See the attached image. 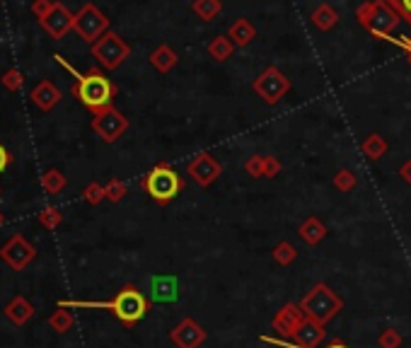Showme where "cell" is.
<instances>
[{"label":"cell","instance_id":"obj_1","mask_svg":"<svg viewBox=\"0 0 411 348\" xmlns=\"http://www.w3.org/2000/svg\"><path fill=\"white\" fill-rule=\"evenodd\" d=\"M58 307H83V309H111L116 317L124 324H136L146 317L148 312V300L143 298L141 291H136L133 286H126L124 291H119L111 300L106 302H88V300H61Z\"/></svg>","mask_w":411,"mask_h":348},{"label":"cell","instance_id":"obj_2","mask_svg":"<svg viewBox=\"0 0 411 348\" xmlns=\"http://www.w3.org/2000/svg\"><path fill=\"white\" fill-rule=\"evenodd\" d=\"M356 20L365 32L375 34L377 39H392V32L397 29V25L402 22L397 13L385 3V0H368V3L358 5L356 10Z\"/></svg>","mask_w":411,"mask_h":348},{"label":"cell","instance_id":"obj_3","mask_svg":"<svg viewBox=\"0 0 411 348\" xmlns=\"http://www.w3.org/2000/svg\"><path fill=\"white\" fill-rule=\"evenodd\" d=\"M114 85L109 83V78H104L102 73H88L78 80L76 85V95L80 97L85 106L97 114V111L106 109L111 104V97H114Z\"/></svg>","mask_w":411,"mask_h":348},{"label":"cell","instance_id":"obj_4","mask_svg":"<svg viewBox=\"0 0 411 348\" xmlns=\"http://www.w3.org/2000/svg\"><path fill=\"white\" fill-rule=\"evenodd\" d=\"M143 186L158 203H167L181 191V176L169 165H158L151 174L143 179Z\"/></svg>","mask_w":411,"mask_h":348},{"label":"cell","instance_id":"obj_5","mask_svg":"<svg viewBox=\"0 0 411 348\" xmlns=\"http://www.w3.org/2000/svg\"><path fill=\"white\" fill-rule=\"evenodd\" d=\"M92 53H95V58H97V61L102 63L104 68L114 71V68H119L121 63L129 58L131 49H129V44H126V41L121 39L119 34H114V32H106V34H102L92 44Z\"/></svg>","mask_w":411,"mask_h":348},{"label":"cell","instance_id":"obj_6","mask_svg":"<svg viewBox=\"0 0 411 348\" xmlns=\"http://www.w3.org/2000/svg\"><path fill=\"white\" fill-rule=\"evenodd\" d=\"M288 88H291L288 78L274 66L266 68V71L254 80V92H257L266 104H276V102L288 92Z\"/></svg>","mask_w":411,"mask_h":348},{"label":"cell","instance_id":"obj_7","mask_svg":"<svg viewBox=\"0 0 411 348\" xmlns=\"http://www.w3.org/2000/svg\"><path fill=\"white\" fill-rule=\"evenodd\" d=\"M73 27H76L78 34L83 36L85 41H97L99 36L106 34V29H109V20H106L95 5H85L76 15Z\"/></svg>","mask_w":411,"mask_h":348},{"label":"cell","instance_id":"obj_8","mask_svg":"<svg viewBox=\"0 0 411 348\" xmlns=\"http://www.w3.org/2000/svg\"><path fill=\"white\" fill-rule=\"evenodd\" d=\"M92 128L97 131V136L106 143H114L121 133L129 128V119H126L121 111H116L114 106H106V109L97 111L92 121Z\"/></svg>","mask_w":411,"mask_h":348},{"label":"cell","instance_id":"obj_9","mask_svg":"<svg viewBox=\"0 0 411 348\" xmlns=\"http://www.w3.org/2000/svg\"><path fill=\"white\" fill-rule=\"evenodd\" d=\"M34 256H36V249L27 242L22 235H13V237L0 247V259H3L13 271H22Z\"/></svg>","mask_w":411,"mask_h":348},{"label":"cell","instance_id":"obj_10","mask_svg":"<svg viewBox=\"0 0 411 348\" xmlns=\"http://www.w3.org/2000/svg\"><path fill=\"white\" fill-rule=\"evenodd\" d=\"M41 22H44L46 29L51 32V36H56V39H61L63 34H66L68 29L73 27V22H76V18H71V13H68L63 5L53 3L49 13L41 18Z\"/></svg>","mask_w":411,"mask_h":348},{"label":"cell","instance_id":"obj_11","mask_svg":"<svg viewBox=\"0 0 411 348\" xmlns=\"http://www.w3.org/2000/svg\"><path fill=\"white\" fill-rule=\"evenodd\" d=\"M189 174H191V179H194L196 184L208 186L218 174H221V165H218L208 153H204L189 165Z\"/></svg>","mask_w":411,"mask_h":348},{"label":"cell","instance_id":"obj_12","mask_svg":"<svg viewBox=\"0 0 411 348\" xmlns=\"http://www.w3.org/2000/svg\"><path fill=\"white\" fill-rule=\"evenodd\" d=\"M5 317H8L15 326H22L34 317V305H32L25 295H18L5 305Z\"/></svg>","mask_w":411,"mask_h":348},{"label":"cell","instance_id":"obj_13","mask_svg":"<svg viewBox=\"0 0 411 348\" xmlns=\"http://www.w3.org/2000/svg\"><path fill=\"white\" fill-rule=\"evenodd\" d=\"M151 295L155 302H172V300H177V278L174 276L151 278Z\"/></svg>","mask_w":411,"mask_h":348},{"label":"cell","instance_id":"obj_14","mask_svg":"<svg viewBox=\"0 0 411 348\" xmlns=\"http://www.w3.org/2000/svg\"><path fill=\"white\" fill-rule=\"evenodd\" d=\"M228 36H230V41L235 46L244 49V46H249L254 39H257V29H254V25L249 22L247 18H239V20H235V22L230 25Z\"/></svg>","mask_w":411,"mask_h":348},{"label":"cell","instance_id":"obj_15","mask_svg":"<svg viewBox=\"0 0 411 348\" xmlns=\"http://www.w3.org/2000/svg\"><path fill=\"white\" fill-rule=\"evenodd\" d=\"M32 99H34V104L39 106V109L49 111L53 106L61 102V92H58L56 85H51L49 80H44V83H39L34 88V92H32Z\"/></svg>","mask_w":411,"mask_h":348},{"label":"cell","instance_id":"obj_16","mask_svg":"<svg viewBox=\"0 0 411 348\" xmlns=\"http://www.w3.org/2000/svg\"><path fill=\"white\" fill-rule=\"evenodd\" d=\"M309 20H312V25L317 27L319 32H329L339 25V13H336V8H332L329 3H322L312 10Z\"/></svg>","mask_w":411,"mask_h":348},{"label":"cell","instance_id":"obj_17","mask_svg":"<svg viewBox=\"0 0 411 348\" xmlns=\"http://www.w3.org/2000/svg\"><path fill=\"white\" fill-rule=\"evenodd\" d=\"M177 53H174L172 49H169L167 44H162V46H158L153 53H151V66L155 68L158 73H169L174 66H177Z\"/></svg>","mask_w":411,"mask_h":348},{"label":"cell","instance_id":"obj_18","mask_svg":"<svg viewBox=\"0 0 411 348\" xmlns=\"http://www.w3.org/2000/svg\"><path fill=\"white\" fill-rule=\"evenodd\" d=\"M232 51H235V44L230 41V36H216V39L208 44V56L213 58V61H218V63H223V61H228V58L232 56Z\"/></svg>","mask_w":411,"mask_h":348},{"label":"cell","instance_id":"obj_19","mask_svg":"<svg viewBox=\"0 0 411 348\" xmlns=\"http://www.w3.org/2000/svg\"><path fill=\"white\" fill-rule=\"evenodd\" d=\"M223 10V3L221 0H194V13L199 20H204V22H213V20L221 15Z\"/></svg>","mask_w":411,"mask_h":348},{"label":"cell","instance_id":"obj_20","mask_svg":"<svg viewBox=\"0 0 411 348\" xmlns=\"http://www.w3.org/2000/svg\"><path fill=\"white\" fill-rule=\"evenodd\" d=\"M49 324L53 331H58V334H66L68 329H71L73 324H76V319H73V314L68 312L66 307H58L56 312L49 317Z\"/></svg>","mask_w":411,"mask_h":348},{"label":"cell","instance_id":"obj_21","mask_svg":"<svg viewBox=\"0 0 411 348\" xmlns=\"http://www.w3.org/2000/svg\"><path fill=\"white\" fill-rule=\"evenodd\" d=\"M41 186H44L46 194H58L66 186V176L58 172V169H49V172H44V176H41Z\"/></svg>","mask_w":411,"mask_h":348},{"label":"cell","instance_id":"obj_22","mask_svg":"<svg viewBox=\"0 0 411 348\" xmlns=\"http://www.w3.org/2000/svg\"><path fill=\"white\" fill-rule=\"evenodd\" d=\"M385 141H382L380 136H370L365 143H363V153L368 155L370 160H377V158H382V153H385Z\"/></svg>","mask_w":411,"mask_h":348},{"label":"cell","instance_id":"obj_23","mask_svg":"<svg viewBox=\"0 0 411 348\" xmlns=\"http://www.w3.org/2000/svg\"><path fill=\"white\" fill-rule=\"evenodd\" d=\"M39 223L44 225L46 230H56L61 225V211L58 208H44L39 213Z\"/></svg>","mask_w":411,"mask_h":348},{"label":"cell","instance_id":"obj_24","mask_svg":"<svg viewBox=\"0 0 411 348\" xmlns=\"http://www.w3.org/2000/svg\"><path fill=\"white\" fill-rule=\"evenodd\" d=\"M385 3L411 27V0H385Z\"/></svg>","mask_w":411,"mask_h":348},{"label":"cell","instance_id":"obj_25","mask_svg":"<svg viewBox=\"0 0 411 348\" xmlns=\"http://www.w3.org/2000/svg\"><path fill=\"white\" fill-rule=\"evenodd\" d=\"M104 191L109 201H121L126 196V184L124 181H109V184L104 186Z\"/></svg>","mask_w":411,"mask_h":348},{"label":"cell","instance_id":"obj_26","mask_svg":"<svg viewBox=\"0 0 411 348\" xmlns=\"http://www.w3.org/2000/svg\"><path fill=\"white\" fill-rule=\"evenodd\" d=\"M102 199H106V191H104V186H99V184H90L88 189H85V201L88 203H99Z\"/></svg>","mask_w":411,"mask_h":348},{"label":"cell","instance_id":"obj_27","mask_svg":"<svg viewBox=\"0 0 411 348\" xmlns=\"http://www.w3.org/2000/svg\"><path fill=\"white\" fill-rule=\"evenodd\" d=\"M302 235H305V239H309V242H317V239L322 237V228H319L317 221H309L305 228H302Z\"/></svg>","mask_w":411,"mask_h":348},{"label":"cell","instance_id":"obj_28","mask_svg":"<svg viewBox=\"0 0 411 348\" xmlns=\"http://www.w3.org/2000/svg\"><path fill=\"white\" fill-rule=\"evenodd\" d=\"M3 83H5V88L8 90H20L22 88V75H20L18 71H8L5 73V78H3Z\"/></svg>","mask_w":411,"mask_h":348},{"label":"cell","instance_id":"obj_29","mask_svg":"<svg viewBox=\"0 0 411 348\" xmlns=\"http://www.w3.org/2000/svg\"><path fill=\"white\" fill-rule=\"evenodd\" d=\"M264 341H266V344L281 346V348H307V346H300V344H288V341H276V339H271V336H264ZM329 348H346V346H344V344H332Z\"/></svg>","mask_w":411,"mask_h":348},{"label":"cell","instance_id":"obj_30","mask_svg":"<svg viewBox=\"0 0 411 348\" xmlns=\"http://www.w3.org/2000/svg\"><path fill=\"white\" fill-rule=\"evenodd\" d=\"M354 174L351 172H339V176H336V186H341V189H351V186H354Z\"/></svg>","mask_w":411,"mask_h":348},{"label":"cell","instance_id":"obj_31","mask_svg":"<svg viewBox=\"0 0 411 348\" xmlns=\"http://www.w3.org/2000/svg\"><path fill=\"white\" fill-rule=\"evenodd\" d=\"M247 172L254 174V176H261V174H264V160H259V158L249 160V162H247Z\"/></svg>","mask_w":411,"mask_h":348},{"label":"cell","instance_id":"obj_32","mask_svg":"<svg viewBox=\"0 0 411 348\" xmlns=\"http://www.w3.org/2000/svg\"><path fill=\"white\" fill-rule=\"evenodd\" d=\"M49 10H51V3H49V0H39V3L34 5V13H36V15H41V18H44V15L49 13Z\"/></svg>","mask_w":411,"mask_h":348},{"label":"cell","instance_id":"obj_33","mask_svg":"<svg viewBox=\"0 0 411 348\" xmlns=\"http://www.w3.org/2000/svg\"><path fill=\"white\" fill-rule=\"evenodd\" d=\"M8 162H10V158H8V150H5L3 146H0V172H3V169L8 167Z\"/></svg>","mask_w":411,"mask_h":348},{"label":"cell","instance_id":"obj_34","mask_svg":"<svg viewBox=\"0 0 411 348\" xmlns=\"http://www.w3.org/2000/svg\"><path fill=\"white\" fill-rule=\"evenodd\" d=\"M392 41H397V44H402L404 49L409 51V61H411V39H409V36H402V39H392Z\"/></svg>","mask_w":411,"mask_h":348},{"label":"cell","instance_id":"obj_35","mask_svg":"<svg viewBox=\"0 0 411 348\" xmlns=\"http://www.w3.org/2000/svg\"><path fill=\"white\" fill-rule=\"evenodd\" d=\"M402 176H404L407 181H411V162H407V165L402 167Z\"/></svg>","mask_w":411,"mask_h":348},{"label":"cell","instance_id":"obj_36","mask_svg":"<svg viewBox=\"0 0 411 348\" xmlns=\"http://www.w3.org/2000/svg\"><path fill=\"white\" fill-rule=\"evenodd\" d=\"M5 223V218H3V213H0V225H3Z\"/></svg>","mask_w":411,"mask_h":348}]
</instances>
